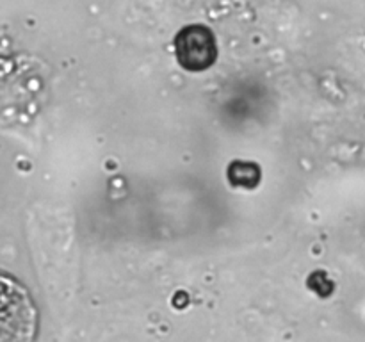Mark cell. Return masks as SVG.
<instances>
[{
    "mask_svg": "<svg viewBox=\"0 0 365 342\" xmlns=\"http://www.w3.org/2000/svg\"><path fill=\"white\" fill-rule=\"evenodd\" d=\"M38 310L27 289L0 274V342H34Z\"/></svg>",
    "mask_w": 365,
    "mask_h": 342,
    "instance_id": "6da1fadb",
    "label": "cell"
},
{
    "mask_svg": "<svg viewBox=\"0 0 365 342\" xmlns=\"http://www.w3.org/2000/svg\"><path fill=\"white\" fill-rule=\"evenodd\" d=\"M175 53L184 70L205 71L216 63V38L205 25H187L175 36Z\"/></svg>",
    "mask_w": 365,
    "mask_h": 342,
    "instance_id": "7a4b0ae2",
    "label": "cell"
}]
</instances>
